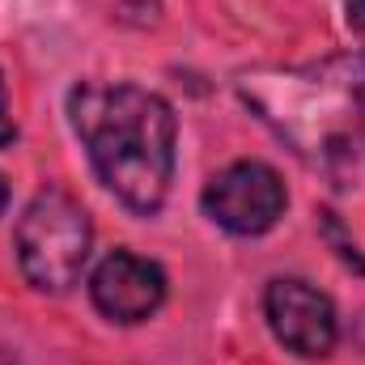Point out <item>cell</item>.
Returning a JSON list of instances; mask_svg holds the SVG:
<instances>
[{"label": "cell", "mask_w": 365, "mask_h": 365, "mask_svg": "<svg viewBox=\"0 0 365 365\" xmlns=\"http://www.w3.org/2000/svg\"><path fill=\"white\" fill-rule=\"evenodd\" d=\"M9 208V182H4V175H0V212Z\"/></svg>", "instance_id": "cell-9"}, {"label": "cell", "mask_w": 365, "mask_h": 365, "mask_svg": "<svg viewBox=\"0 0 365 365\" xmlns=\"http://www.w3.org/2000/svg\"><path fill=\"white\" fill-rule=\"evenodd\" d=\"M264 319L272 327L276 344H284L293 357H306V361L327 357L340 340V319L331 297L302 276H276L264 289Z\"/></svg>", "instance_id": "cell-5"}, {"label": "cell", "mask_w": 365, "mask_h": 365, "mask_svg": "<svg viewBox=\"0 0 365 365\" xmlns=\"http://www.w3.org/2000/svg\"><path fill=\"white\" fill-rule=\"evenodd\" d=\"M166 272L162 264L136 255V251H110L98 259V268L90 272V302L93 310L110 323H145L162 310L166 302Z\"/></svg>", "instance_id": "cell-6"}, {"label": "cell", "mask_w": 365, "mask_h": 365, "mask_svg": "<svg viewBox=\"0 0 365 365\" xmlns=\"http://www.w3.org/2000/svg\"><path fill=\"white\" fill-rule=\"evenodd\" d=\"M344 9H349V26H353V30H361V34H365V0H349Z\"/></svg>", "instance_id": "cell-8"}, {"label": "cell", "mask_w": 365, "mask_h": 365, "mask_svg": "<svg viewBox=\"0 0 365 365\" xmlns=\"http://www.w3.org/2000/svg\"><path fill=\"white\" fill-rule=\"evenodd\" d=\"M90 212L60 187L38 191L21 208L17 230H13L17 268L26 276V284L38 293H68L73 284H81L86 264H90Z\"/></svg>", "instance_id": "cell-3"}, {"label": "cell", "mask_w": 365, "mask_h": 365, "mask_svg": "<svg viewBox=\"0 0 365 365\" xmlns=\"http://www.w3.org/2000/svg\"><path fill=\"white\" fill-rule=\"evenodd\" d=\"M238 98L302 158H323L344 145L365 106V51L327 56L302 68L238 77Z\"/></svg>", "instance_id": "cell-2"}, {"label": "cell", "mask_w": 365, "mask_h": 365, "mask_svg": "<svg viewBox=\"0 0 365 365\" xmlns=\"http://www.w3.org/2000/svg\"><path fill=\"white\" fill-rule=\"evenodd\" d=\"M0 365H21V361H17V357H13L9 349H0Z\"/></svg>", "instance_id": "cell-10"}, {"label": "cell", "mask_w": 365, "mask_h": 365, "mask_svg": "<svg viewBox=\"0 0 365 365\" xmlns=\"http://www.w3.org/2000/svg\"><path fill=\"white\" fill-rule=\"evenodd\" d=\"M13 140H17V123H13L9 90H4V73H0V149H13Z\"/></svg>", "instance_id": "cell-7"}, {"label": "cell", "mask_w": 365, "mask_h": 365, "mask_svg": "<svg viewBox=\"0 0 365 365\" xmlns=\"http://www.w3.org/2000/svg\"><path fill=\"white\" fill-rule=\"evenodd\" d=\"M200 208L212 225H221L234 238H259L268 234L289 208V191L268 162L242 158L217 170L200 191Z\"/></svg>", "instance_id": "cell-4"}, {"label": "cell", "mask_w": 365, "mask_h": 365, "mask_svg": "<svg viewBox=\"0 0 365 365\" xmlns=\"http://www.w3.org/2000/svg\"><path fill=\"white\" fill-rule=\"evenodd\" d=\"M68 123L98 182L136 217H158L179 162V119L162 93L132 81H77Z\"/></svg>", "instance_id": "cell-1"}]
</instances>
